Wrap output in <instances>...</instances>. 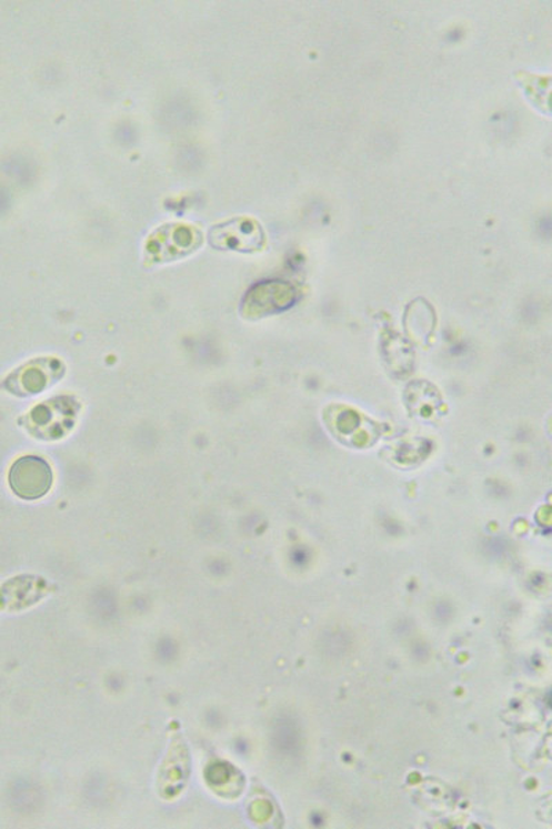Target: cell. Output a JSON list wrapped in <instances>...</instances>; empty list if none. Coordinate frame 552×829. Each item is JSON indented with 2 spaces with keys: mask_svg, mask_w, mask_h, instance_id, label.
<instances>
[{
  "mask_svg": "<svg viewBox=\"0 0 552 829\" xmlns=\"http://www.w3.org/2000/svg\"><path fill=\"white\" fill-rule=\"evenodd\" d=\"M9 484L17 496L38 499L47 496L53 485V471L43 458L22 457L11 465Z\"/></svg>",
  "mask_w": 552,
  "mask_h": 829,
  "instance_id": "cell-4",
  "label": "cell"
},
{
  "mask_svg": "<svg viewBox=\"0 0 552 829\" xmlns=\"http://www.w3.org/2000/svg\"><path fill=\"white\" fill-rule=\"evenodd\" d=\"M64 376V365L59 360H36L17 368L4 382V388L19 396L37 395Z\"/></svg>",
  "mask_w": 552,
  "mask_h": 829,
  "instance_id": "cell-5",
  "label": "cell"
},
{
  "mask_svg": "<svg viewBox=\"0 0 552 829\" xmlns=\"http://www.w3.org/2000/svg\"><path fill=\"white\" fill-rule=\"evenodd\" d=\"M202 242L198 230L187 225H167L150 236L147 244L148 259L152 263H167L193 252Z\"/></svg>",
  "mask_w": 552,
  "mask_h": 829,
  "instance_id": "cell-2",
  "label": "cell"
},
{
  "mask_svg": "<svg viewBox=\"0 0 552 829\" xmlns=\"http://www.w3.org/2000/svg\"><path fill=\"white\" fill-rule=\"evenodd\" d=\"M209 241L215 249L233 252H255L263 249L265 234L258 221L238 218L213 226Z\"/></svg>",
  "mask_w": 552,
  "mask_h": 829,
  "instance_id": "cell-3",
  "label": "cell"
},
{
  "mask_svg": "<svg viewBox=\"0 0 552 829\" xmlns=\"http://www.w3.org/2000/svg\"><path fill=\"white\" fill-rule=\"evenodd\" d=\"M79 405L73 397H56L28 414L26 428L38 439H61L76 425Z\"/></svg>",
  "mask_w": 552,
  "mask_h": 829,
  "instance_id": "cell-1",
  "label": "cell"
}]
</instances>
